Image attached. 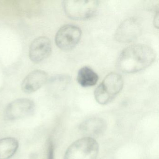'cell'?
Returning <instances> with one entry per match:
<instances>
[{
	"instance_id": "obj_1",
	"label": "cell",
	"mask_w": 159,
	"mask_h": 159,
	"mask_svg": "<svg viewBox=\"0 0 159 159\" xmlns=\"http://www.w3.org/2000/svg\"><path fill=\"white\" fill-rule=\"evenodd\" d=\"M156 59L154 50L145 44H134L122 52L117 60V67L125 73H133L146 69Z\"/></svg>"
},
{
	"instance_id": "obj_2",
	"label": "cell",
	"mask_w": 159,
	"mask_h": 159,
	"mask_svg": "<svg viewBox=\"0 0 159 159\" xmlns=\"http://www.w3.org/2000/svg\"><path fill=\"white\" fill-rule=\"evenodd\" d=\"M122 77L116 72L108 74L96 88L94 97L98 103L104 105L111 102L122 90Z\"/></svg>"
},
{
	"instance_id": "obj_3",
	"label": "cell",
	"mask_w": 159,
	"mask_h": 159,
	"mask_svg": "<svg viewBox=\"0 0 159 159\" xmlns=\"http://www.w3.org/2000/svg\"><path fill=\"white\" fill-rule=\"evenodd\" d=\"M98 150L96 140L86 137L76 140L68 148L64 159H96Z\"/></svg>"
},
{
	"instance_id": "obj_4",
	"label": "cell",
	"mask_w": 159,
	"mask_h": 159,
	"mask_svg": "<svg viewBox=\"0 0 159 159\" xmlns=\"http://www.w3.org/2000/svg\"><path fill=\"white\" fill-rule=\"evenodd\" d=\"M98 1L68 0L64 2L66 14L72 19L84 20L93 17L98 9Z\"/></svg>"
},
{
	"instance_id": "obj_5",
	"label": "cell",
	"mask_w": 159,
	"mask_h": 159,
	"mask_svg": "<svg viewBox=\"0 0 159 159\" xmlns=\"http://www.w3.org/2000/svg\"><path fill=\"white\" fill-rule=\"evenodd\" d=\"M81 36V30L77 26L65 25L59 29L57 33L56 44L61 50L70 51L78 44Z\"/></svg>"
},
{
	"instance_id": "obj_6",
	"label": "cell",
	"mask_w": 159,
	"mask_h": 159,
	"mask_svg": "<svg viewBox=\"0 0 159 159\" xmlns=\"http://www.w3.org/2000/svg\"><path fill=\"white\" fill-rule=\"evenodd\" d=\"M36 106L31 99L19 98L14 100L6 107L5 117L8 120H16L31 116L35 111Z\"/></svg>"
},
{
	"instance_id": "obj_7",
	"label": "cell",
	"mask_w": 159,
	"mask_h": 159,
	"mask_svg": "<svg viewBox=\"0 0 159 159\" xmlns=\"http://www.w3.org/2000/svg\"><path fill=\"white\" fill-rule=\"evenodd\" d=\"M141 32V25L139 21L134 18H128L118 27L115 38L119 42L128 43L137 39Z\"/></svg>"
},
{
	"instance_id": "obj_8",
	"label": "cell",
	"mask_w": 159,
	"mask_h": 159,
	"mask_svg": "<svg viewBox=\"0 0 159 159\" xmlns=\"http://www.w3.org/2000/svg\"><path fill=\"white\" fill-rule=\"evenodd\" d=\"M52 45L49 38L44 36L36 38L30 46V58L34 63H40L51 55Z\"/></svg>"
},
{
	"instance_id": "obj_9",
	"label": "cell",
	"mask_w": 159,
	"mask_h": 159,
	"mask_svg": "<svg viewBox=\"0 0 159 159\" xmlns=\"http://www.w3.org/2000/svg\"><path fill=\"white\" fill-rule=\"evenodd\" d=\"M48 80L49 76L47 72L41 70H36L26 76L22 82L21 88L25 93H34L46 84Z\"/></svg>"
},
{
	"instance_id": "obj_10",
	"label": "cell",
	"mask_w": 159,
	"mask_h": 159,
	"mask_svg": "<svg viewBox=\"0 0 159 159\" xmlns=\"http://www.w3.org/2000/svg\"><path fill=\"white\" fill-rule=\"evenodd\" d=\"M107 124L104 120L99 118H92L83 122L80 126L82 133L88 137L99 136L106 131Z\"/></svg>"
},
{
	"instance_id": "obj_11",
	"label": "cell",
	"mask_w": 159,
	"mask_h": 159,
	"mask_svg": "<svg viewBox=\"0 0 159 159\" xmlns=\"http://www.w3.org/2000/svg\"><path fill=\"white\" fill-rule=\"evenodd\" d=\"M98 80V74L89 67H83L78 72L77 81L83 87L93 86L96 84Z\"/></svg>"
},
{
	"instance_id": "obj_12",
	"label": "cell",
	"mask_w": 159,
	"mask_h": 159,
	"mask_svg": "<svg viewBox=\"0 0 159 159\" xmlns=\"http://www.w3.org/2000/svg\"><path fill=\"white\" fill-rule=\"evenodd\" d=\"M18 141L13 138H5L0 139V159H9L18 149Z\"/></svg>"
},
{
	"instance_id": "obj_13",
	"label": "cell",
	"mask_w": 159,
	"mask_h": 159,
	"mask_svg": "<svg viewBox=\"0 0 159 159\" xmlns=\"http://www.w3.org/2000/svg\"><path fill=\"white\" fill-rule=\"evenodd\" d=\"M53 147L52 142H49L47 146L46 159H53Z\"/></svg>"
},
{
	"instance_id": "obj_14",
	"label": "cell",
	"mask_w": 159,
	"mask_h": 159,
	"mask_svg": "<svg viewBox=\"0 0 159 159\" xmlns=\"http://www.w3.org/2000/svg\"><path fill=\"white\" fill-rule=\"evenodd\" d=\"M154 20V25L158 28L159 27V12H158V11H157V13L155 14Z\"/></svg>"
}]
</instances>
